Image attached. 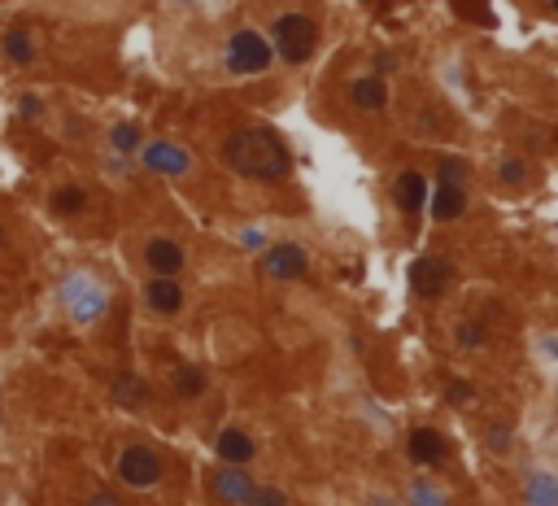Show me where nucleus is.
<instances>
[{
    "label": "nucleus",
    "instance_id": "obj_20",
    "mask_svg": "<svg viewBox=\"0 0 558 506\" xmlns=\"http://www.w3.org/2000/svg\"><path fill=\"white\" fill-rule=\"evenodd\" d=\"M410 506H450V502L441 498V489H432V485L414 480V485H410Z\"/></svg>",
    "mask_w": 558,
    "mask_h": 506
},
{
    "label": "nucleus",
    "instance_id": "obj_7",
    "mask_svg": "<svg viewBox=\"0 0 558 506\" xmlns=\"http://www.w3.org/2000/svg\"><path fill=\"white\" fill-rule=\"evenodd\" d=\"M214 494H218V502L245 506V502H249V494H254V480L245 476V467H232V463H223V467L214 471Z\"/></svg>",
    "mask_w": 558,
    "mask_h": 506
},
{
    "label": "nucleus",
    "instance_id": "obj_22",
    "mask_svg": "<svg viewBox=\"0 0 558 506\" xmlns=\"http://www.w3.org/2000/svg\"><path fill=\"white\" fill-rule=\"evenodd\" d=\"M532 506H554V480L550 476H532Z\"/></svg>",
    "mask_w": 558,
    "mask_h": 506
},
{
    "label": "nucleus",
    "instance_id": "obj_23",
    "mask_svg": "<svg viewBox=\"0 0 558 506\" xmlns=\"http://www.w3.org/2000/svg\"><path fill=\"white\" fill-rule=\"evenodd\" d=\"M245 506H288V498H284L279 489H254Z\"/></svg>",
    "mask_w": 558,
    "mask_h": 506
},
{
    "label": "nucleus",
    "instance_id": "obj_27",
    "mask_svg": "<svg viewBox=\"0 0 558 506\" xmlns=\"http://www.w3.org/2000/svg\"><path fill=\"white\" fill-rule=\"evenodd\" d=\"M18 114H22L27 123H35V118H40V101H35V97H22V101H18Z\"/></svg>",
    "mask_w": 558,
    "mask_h": 506
},
{
    "label": "nucleus",
    "instance_id": "obj_25",
    "mask_svg": "<svg viewBox=\"0 0 558 506\" xmlns=\"http://www.w3.org/2000/svg\"><path fill=\"white\" fill-rule=\"evenodd\" d=\"M445 402H450V406H467V402H471V384L450 380V384H445Z\"/></svg>",
    "mask_w": 558,
    "mask_h": 506
},
{
    "label": "nucleus",
    "instance_id": "obj_26",
    "mask_svg": "<svg viewBox=\"0 0 558 506\" xmlns=\"http://www.w3.org/2000/svg\"><path fill=\"white\" fill-rule=\"evenodd\" d=\"M458 341H462V345H484V328H480L475 319H467V323L458 328Z\"/></svg>",
    "mask_w": 558,
    "mask_h": 506
},
{
    "label": "nucleus",
    "instance_id": "obj_28",
    "mask_svg": "<svg viewBox=\"0 0 558 506\" xmlns=\"http://www.w3.org/2000/svg\"><path fill=\"white\" fill-rule=\"evenodd\" d=\"M393 66H397V57H393V52H380V57H375V70H380V75H389Z\"/></svg>",
    "mask_w": 558,
    "mask_h": 506
},
{
    "label": "nucleus",
    "instance_id": "obj_5",
    "mask_svg": "<svg viewBox=\"0 0 558 506\" xmlns=\"http://www.w3.org/2000/svg\"><path fill=\"white\" fill-rule=\"evenodd\" d=\"M118 476L131 485V489H149L161 480V458L153 455L149 446H127L118 458Z\"/></svg>",
    "mask_w": 558,
    "mask_h": 506
},
{
    "label": "nucleus",
    "instance_id": "obj_8",
    "mask_svg": "<svg viewBox=\"0 0 558 506\" xmlns=\"http://www.w3.org/2000/svg\"><path fill=\"white\" fill-rule=\"evenodd\" d=\"M410 450V463H419V467H436V463H445V455H450V441L436 432V428H414L406 441Z\"/></svg>",
    "mask_w": 558,
    "mask_h": 506
},
{
    "label": "nucleus",
    "instance_id": "obj_19",
    "mask_svg": "<svg viewBox=\"0 0 558 506\" xmlns=\"http://www.w3.org/2000/svg\"><path fill=\"white\" fill-rule=\"evenodd\" d=\"M441 188H462V179H467V162H458V157H441Z\"/></svg>",
    "mask_w": 558,
    "mask_h": 506
},
{
    "label": "nucleus",
    "instance_id": "obj_17",
    "mask_svg": "<svg viewBox=\"0 0 558 506\" xmlns=\"http://www.w3.org/2000/svg\"><path fill=\"white\" fill-rule=\"evenodd\" d=\"M170 384H175V393H179V398H201V393H205V376L197 371V367H175Z\"/></svg>",
    "mask_w": 558,
    "mask_h": 506
},
{
    "label": "nucleus",
    "instance_id": "obj_15",
    "mask_svg": "<svg viewBox=\"0 0 558 506\" xmlns=\"http://www.w3.org/2000/svg\"><path fill=\"white\" fill-rule=\"evenodd\" d=\"M114 398H118V406H145V398H149V384L122 371V376H114Z\"/></svg>",
    "mask_w": 558,
    "mask_h": 506
},
{
    "label": "nucleus",
    "instance_id": "obj_11",
    "mask_svg": "<svg viewBox=\"0 0 558 506\" xmlns=\"http://www.w3.org/2000/svg\"><path fill=\"white\" fill-rule=\"evenodd\" d=\"M350 101H354L362 114H380V109L389 105V83H384L380 75H366V79H358L354 88H350Z\"/></svg>",
    "mask_w": 558,
    "mask_h": 506
},
{
    "label": "nucleus",
    "instance_id": "obj_30",
    "mask_svg": "<svg viewBox=\"0 0 558 506\" xmlns=\"http://www.w3.org/2000/svg\"><path fill=\"white\" fill-rule=\"evenodd\" d=\"M0 245H4V232H0Z\"/></svg>",
    "mask_w": 558,
    "mask_h": 506
},
{
    "label": "nucleus",
    "instance_id": "obj_29",
    "mask_svg": "<svg viewBox=\"0 0 558 506\" xmlns=\"http://www.w3.org/2000/svg\"><path fill=\"white\" fill-rule=\"evenodd\" d=\"M88 506H122V498H114V494H92Z\"/></svg>",
    "mask_w": 558,
    "mask_h": 506
},
{
    "label": "nucleus",
    "instance_id": "obj_10",
    "mask_svg": "<svg viewBox=\"0 0 558 506\" xmlns=\"http://www.w3.org/2000/svg\"><path fill=\"white\" fill-rule=\"evenodd\" d=\"M145 262H149L153 275H170V280H179V271H184V249H179L175 241H149Z\"/></svg>",
    "mask_w": 558,
    "mask_h": 506
},
{
    "label": "nucleus",
    "instance_id": "obj_18",
    "mask_svg": "<svg viewBox=\"0 0 558 506\" xmlns=\"http://www.w3.org/2000/svg\"><path fill=\"white\" fill-rule=\"evenodd\" d=\"M109 140H114V149H118V153H136V149H140V127L118 123V127L109 131Z\"/></svg>",
    "mask_w": 558,
    "mask_h": 506
},
{
    "label": "nucleus",
    "instance_id": "obj_21",
    "mask_svg": "<svg viewBox=\"0 0 558 506\" xmlns=\"http://www.w3.org/2000/svg\"><path fill=\"white\" fill-rule=\"evenodd\" d=\"M83 202H88L83 188H61V193L52 197V210H57V214H75V210H83Z\"/></svg>",
    "mask_w": 558,
    "mask_h": 506
},
{
    "label": "nucleus",
    "instance_id": "obj_3",
    "mask_svg": "<svg viewBox=\"0 0 558 506\" xmlns=\"http://www.w3.org/2000/svg\"><path fill=\"white\" fill-rule=\"evenodd\" d=\"M271 57H275V49H271L257 31H236V36L227 40V66H232L236 75H262V70L271 66Z\"/></svg>",
    "mask_w": 558,
    "mask_h": 506
},
{
    "label": "nucleus",
    "instance_id": "obj_4",
    "mask_svg": "<svg viewBox=\"0 0 558 506\" xmlns=\"http://www.w3.org/2000/svg\"><path fill=\"white\" fill-rule=\"evenodd\" d=\"M450 280H454V271H450V262H445L441 253H423V257L410 266V289H414V297H423V302L445 297Z\"/></svg>",
    "mask_w": 558,
    "mask_h": 506
},
{
    "label": "nucleus",
    "instance_id": "obj_24",
    "mask_svg": "<svg viewBox=\"0 0 558 506\" xmlns=\"http://www.w3.org/2000/svg\"><path fill=\"white\" fill-rule=\"evenodd\" d=\"M502 179H507L510 188H519V184L528 179V166H523L519 157H510V162H502Z\"/></svg>",
    "mask_w": 558,
    "mask_h": 506
},
{
    "label": "nucleus",
    "instance_id": "obj_13",
    "mask_svg": "<svg viewBox=\"0 0 558 506\" xmlns=\"http://www.w3.org/2000/svg\"><path fill=\"white\" fill-rule=\"evenodd\" d=\"M428 202V179L419 175V170H406L402 179H397V205L406 210V214H419Z\"/></svg>",
    "mask_w": 558,
    "mask_h": 506
},
{
    "label": "nucleus",
    "instance_id": "obj_16",
    "mask_svg": "<svg viewBox=\"0 0 558 506\" xmlns=\"http://www.w3.org/2000/svg\"><path fill=\"white\" fill-rule=\"evenodd\" d=\"M462 210H467V193H462V188H441V197L432 205V214H436L441 223H454Z\"/></svg>",
    "mask_w": 558,
    "mask_h": 506
},
{
    "label": "nucleus",
    "instance_id": "obj_2",
    "mask_svg": "<svg viewBox=\"0 0 558 506\" xmlns=\"http://www.w3.org/2000/svg\"><path fill=\"white\" fill-rule=\"evenodd\" d=\"M271 49H279V57L288 61V66H302L314 57L318 49V22L314 18H305V13H284V18H275V27H271Z\"/></svg>",
    "mask_w": 558,
    "mask_h": 506
},
{
    "label": "nucleus",
    "instance_id": "obj_14",
    "mask_svg": "<svg viewBox=\"0 0 558 506\" xmlns=\"http://www.w3.org/2000/svg\"><path fill=\"white\" fill-rule=\"evenodd\" d=\"M0 44H4V57H9L13 66H31V61H35V40H31L22 27H9Z\"/></svg>",
    "mask_w": 558,
    "mask_h": 506
},
{
    "label": "nucleus",
    "instance_id": "obj_9",
    "mask_svg": "<svg viewBox=\"0 0 558 506\" xmlns=\"http://www.w3.org/2000/svg\"><path fill=\"white\" fill-rule=\"evenodd\" d=\"M145 297H149V305L157 314H179V310H184V289H179V280H170V275H153Z\"/></svg>",
    "mask_w": 558,
    "mask_h": 506
},
{
    "label": "nucleus",
    "instance_id": "obj_1",
    "mask_svg": "<svg viewBox=\"0 0 558 506\" xmlns=\"http://www.w3.org/2000/svg\"><path fill=\"white\" fill-rule=\"evenodd\" d=\"M223 157L236 175L257 179V184H284L288 170H293V153L284 145V136L271 131V127H245V131L227 136Z\"/></svg>",
    "mask_w": 558,
    "mask_h": 506
},
{
    "label": "nucleus",
    "instance_id": "obj_6",
    "mask_svg": "<svg viewBox=\"0 0 558 506\" xmlns=\"http://www.w3.org/2000/svg\"><path fill=\"white\" fill-rule=\"evenodd\" d=\"M262 266H266V275L271 280H302L305 266H310V257H305L302 245H271V249L262 253Z\"/></svg>",
    "mask_w": 558,
    "mask_h": 506
},
{
    "label": "nucleus",
    "instance_id": "obj_12",
    "mask_svg": "<svg viewBox=\"0 0 558 506\" xmlns=\"http://www.w3.org/2000/svg\"><path fill=\"white\" fill-rule=\"evenodd\" d=\"M218 458L232 463V467L249 463V458H254V437H249L245 428H223V432H218Z\"/></svg>",
    "mask_w": 558,
    "mask_h": 506
}]
</instances>
